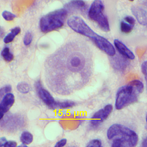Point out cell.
<instances>
[{"label": "cell", "mask_w": 147, "mask_h": 147, "mask_svg": "<svg viewBox=\"0 0 147 147\" xmlns=\"http://www.w3.org/2000/svg\"><path fill=\"white\" fill-rule=\"evenodd\" d=\"M67 24L74 32L90 38L100 50L107 55L111 57L115 55V49L112 44L104 37L96 34L82 18L73 16L67 20Z\"/></svg>", "instance_id": "obj_1"}, {"label": "cell", "mask_w": 147, "mask_h": 147, "mask_svg": "<svg viewBox=\"0 0 147 147\" xmlns=\"http://www.w3.org/2000/svg\"><path fill=\"white\" fill-rule=\"evenodd\" d=\"M144 90V85L141 81L134 80L120 87L117 91L115 108L121 110L134 104L138 100Z\"/></svg>", "instance_id": "obj_2"}, {"label": "cell", "mask_w": 147, "mask_h": 147, "mask_svg": "<svg viewBox=\"0 0 147 147\" xmlns=\"http://www.w3.org/2000/svg\"><path fill=\"white\" fill-rule=\"evenodd\" d=\"M114 139L112 143L113 147H131L137 145L138 136L134 130L120 124H114L110 126L107 131V138Z\"/></svg>", "instance_id": "obj_3"}, {"label": "cell", "mask_w": 147, "mask_h": 147, "mask_svg": "<svg viewBox=\"0 0 147 147\" xmlns=\"http://www.w3.org/2000/svg\"><path fill=\"white\" fill-rule=\"evenodd\" d=\"M68 16L65 9H59L43 16L39 21L40 30L43 33H48L59 30L64 25Z\"/></svg>", "instance_id": "obj_4"}, {"label": "cell", "mask_w": 147, "mask_h": 147, "mask_svg": "<svg viewBox=\"0 0 147 147\" xmlns=\"http://www.w3.org/2000/svg\"><path fill=\"white\" fill-rule=\"evenodd\" d=\"M105 9L102 1L96 0L92 3L88 11V17L98 24L99 28L105 32L110 31V27L107 17L104 13Z\"/></svg>", "instance_id": "obj_5"}, {"label": "cell", "mask_w": 147, "mask_h": 147, "mask_svg": "<svg viewBox=\"0 0 147 147\" xmlns=\"http://www.w3.org/2000/svg\"><path fill=\"white\" fill-rule=\"evenodd\" d=\"M113 107L111 105H107L104 109L96 112L92 116L90 124L94 127H97L104 120L107 119L113 111Z\"/></svg>", "instance_id": "obj_6"}, {"label": "cell", "mask_w": 147, "mask_h": 147, "mask_svg": "<svg viewBox=\"0 0 147 147\" xmlns=\"http://www.w3.org/2000/svg\"><path fill=\"white\" fill-rule=\"evenodd\" d=\"M35 85L40 99L49 107L51 109H53L54 105L57 101H55L52 95L50 93V92L45 89L44 88L40 81L37 80L35 83Z\"/></svg>", "instance_id": "obj_7"}, {"label": "cell", "mask_w": 147, "mask_h": 147, "mask_svg": "<svg viewBox=\"0 0 147 147\" xmlns=\"http://www.w3.org/2000/svg\"><path fill=\"white\" fill-rule=\"evenodd\" d=\"M15 102V97L11 93L5 94L0 104V119L3 118V116L9 111Z\"/></svg>", "instance_id": "obj_8"}, {"label": "cell", "mask_w": 147, "mask_h": 147, "mask_svg": "<svg viewBox=\"0 0 147 147\" xmlns=\"http://www.w3.org/2000/svg\"><path fill=\"white\" fill-rule=\"evenodd\" d=\"M114 44L119 53L124 57L131 60L135 59L134 53L131 52L123 42L118 39H115L114 41Z\"/></svg>", "instance_id": "obj_9"}, {"label": "cell", "mask_w": 147, "mask_h": 147, "mask_svg": "<svg viewBox=\"0 0 147 147\" xmlns=\"http://www.w3.org/2000/svg\"><path fill=\"white\" fill-rule=\"evenodd\" d=\"M131 11L139 23L144 26L147 25V11L141 7L134 6L132 7Z\"/></svg>", "instance_id": "obj_10"}, {"label": "cell", "mask_w": 147, "mask_h": 147, "mask_svg": "<svg viewBox=\"0 0 147 147\" xmlns=\"http://www.w3.org/2000/svg\"><path fill=\"white\" fill-rule=\"evenodd\" d=\"M21 31L19 27H15L10 30V32L8 34H7L3 39V42L5 43L9 44L13 41L15 37L18 35Z\"/></svg>", "instance_id": "obj_11"}, {"label": "cell", "mask_w": 147, "mask_h": 147, "mask_svg": "<svg viewBox=\"0 0 147 147\" xmlns=\"http://www.w3.org/2000/svg\"><path fill=\"white\" fill-rule=\"evenodd\" d=\"M75 105V103L71 101L56 102L53 109H68L72 108Z\"/></svg>", "instance_id": "obj_12"}, {"label": "cell", "mask_w": 147, "mask_h": 147, "mask_svg": "<svg viewBox=\"0 0 147 147\" xmlns=\"http://www.w3.org/2000/svg\"><path fill=\"white\" fill-rule=\"evenodd\" d=\"M34 140V137L32 134L30 132H24L21 134L20 137V140L22 144L25 145H29L32 143Z\"/></svg>", "instance_id": "obj_13"}, {"label": "cell", "mask_w": 147, "mask_h": 147, "mask_svg": "<svg viewBox=\"0 0 147 147\" xmlns=\"http://www.w3.org/2000/svg\"><path fill=\"white\" fill-rule=\"evenodd\" d=\"M86 4L84 1H72L69 4L68 7L74 8L77 9H85Z\"/></svg>", "instance_id": "obj_14"}, {"label": "cell", "mask_w": 147, "mask_h": 147, "mask_svg": "<svg viewBox=\"0 0 147 147\" xmlns=\"http://www.w3.org/2000/svg\"><path fill=\"white\" fill-rule=\"evenodd\" d=\"M1 55L7 62H11L13 60V55L10 53V50L8 47H5L3 49L1 53Z\"/></svg>", "instance_id": "obj_15"}, {"label": "cell", "mask_w": 147, "mask_h": 147, "mask_svg": "<svg viewBox=\"0 0 147 147\" xmlns=\"http://www.w3.org/2000/svg\"><path fill=\"white\" fill-rule=\"evenodd\" d=\"M134 27L126 23L125 21H122L120 23V29L121 32L124 34H128L132 32Z\"/></svg>", "instance_id": "obj_16"}, {"label": "cell", "mask_w": 147, "mask_h": 147, "mask_svg": "<svg viewBox=\"0 0 147 147\" xmlns=\"http://www.w3.org/2000/svg\"><path fill=\"white\" fill-rule=\"evenodd\" d=\"M17 89L21 93L27 94L30 91V87L27 83L20 82L17 85Z\"/></svg>", "instance_id": "obj_17"}, {"label": "cell", "mask_w": 147, "mask_h": 147, "mask_svg": "<svg viewBox=\"0 0 147 147\" xmlns=\"http://www.w3.org/2000/svg\"><path fill=\"white\" fill-rule=\"evenodd\" d=\"M2 16L5 20L7 21H11L13 20L16 18V15L12 13L11 12L5 10L2 13Z\"/></svg>", "instance_id": "obj_18"}, {"label": "cell", "mask_w": 147, "mask_h": 147, "mask_svg": "<svg viewBox=\"0 0 147 147\" xmlns=\"http://www.w3.org/2000/svg\"><path fill=\"white\" fill-rule=\"evenodd\" d=\"M33 39V36L30 32H27L24 36L23 39L24 44L25 46H28L30 45Z\"/></svg>", "instance_id": "obj_19"}, {"label": "cell", "mask_w": 147, "mask_h": 147, "mask_svg": "<svg viewBox=\"0 0 147 147\" xmlns=\"http://www.w3.org/2000/svg\"><path fill=\"white\" fill-rule=\"evenodd\" d=\"M102 146V142L99 139H94L89 142L87 147H100Z\"/></svg>", "instance_id": "obj_20"}, {"label": "cell", "mask_w": 147, "mask_h": 147, "mask_svg": "<svg viewBox=\"0 0 147 147\" xmlns=\"http://www.w3.org/2000/svg\"><path fill=\"white\" fill-rule=\"evenodd\" d=\"M12 87L10 85H6L5 87L1 89V97L3 95L9 93L11 91Z\"/></svg>", "instance_id": "obj_21"}, {"label": "cell", "mask_w": 147, "mask_h": 147, "mask_svg": "<svg viewBox=\"0 0 147 147\" xmlns=\"http://www.w3.org/2000/svg\"><path fill=\"white\" fill-rule=\"evenodd\" d=\"M141 71H142V73L145 76V80L147 82V62L146 61L143 62L141 65Z\"/></svg>", "instance_id": "obj_22"}, {"label": "cell", "mask_w": 147, "mask_h": 147, "mask_svg": "<svg viewBox=\"0 0 147 147\" xmlns=\"http://www.w3.org/2000/svg\"><path fill=\"white\" fill-rule=\"evenodd\" d=\"M124 20H125L126 23H127L129 24L130 25L132 26L133 27H134V26L136 24V21L135 19L132 17H131V16H126L124 18Z\"/></svg>", "instance_id": "obj_23"}, {"label": "cell", "mask_w": 147, "mask_h": 147, "mask_svg": "<svg viewBox=\"0 0 147 147\" xmlns=\"http://www.w3.org/2000/svg\"><path fill=\"white\" fill-rule=\"evenodd\" d=\"M67 143V140L66 139H61L59 141L57 142L55 145V147H64V146Z\"/></svg>", "instance_id": "obj_24"}, {"label": "cell", "mask_w": 147, "mask_h": 147, "mask_svg": "<svg viewBox=\"0 0 147 147\" xmlns=\"http://www.w3.org/2000/svg\"><path fill=\"white\" fill-rule=\"evenodd\" d=\"M17 143L14 141H7L5 144L4 145V147H15L17 146Z\"/></svg>", "instance_id": "obj_25"}, {"label": "cell", "mask_w": 147, "mask_h": 147, "mask_svg": "<svg viewBox=\"0 0 147 147\" xmlns=\"http://www.w3.org/2000/svg\"><path fill=\"white\" fill-rule=\"evenodd\" d=\"M7 141V139H6L5 137L1 138V139H0V146L1 147H3L4 145L5 144Z\"/></svg>", "instance_id": "obj_26"}, {"label": "cell", "mask_w": 147, "mask_h": 147, "mask_svg": "<svg viewBox=\"0 0 147 147\" xmlns=\"http://www.w3.org/2000/svg\"><path fill=\"white\" fill-rule=\"evenodd\" d=\"M147 138L144 139V140H143V142H142V146H143V147H147Z\"/></svg>", "instance_id": "obj_27"}]
</instances>
